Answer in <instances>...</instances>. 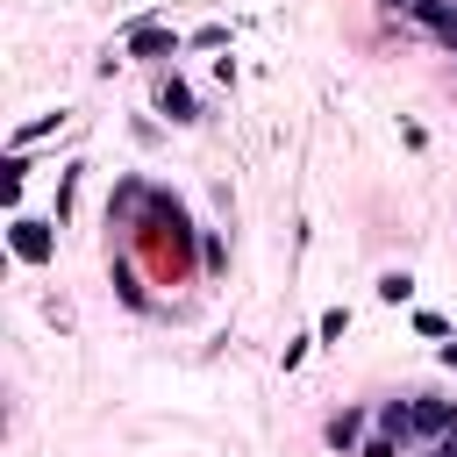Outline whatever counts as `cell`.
<instances>
[{
    "mask_svg": "<svg viewBox=\"0 0 457 457\" xmlns=\"http://www.w3.org/2000/svg\"><path fill=\"white\" fill-rule=\"evenodd\" d=\"M57 121H64V114H36V121H29V129H21V136H14V143H36V136H50V129H57Z\"/></svg>",
    "mask_w": 457,
    "mask_h": 457,
    "instance_id": "obj_13",
    "label": "cell"
},
{
    "mask_svg": "<svg viewBox=\"0 0 457 457\" xmlns=\"http://www.w3.org/2000/svg\"><path fill=\"white\" fill-rule=\"evenodd\" d=\"M157 114H171V121H200V114H193V93H186L179 79H157Z\"/></svg>",
    "mask_w": 457,
    "mask_h": 457,
    "instance_id": "obj_5",
    "label": "cell"
},
{
    "mask_svg": "<svg viewBox=\"0 0 457 457\" xmlns=\"http://www.w3.org/2000/svg\"><path fill=\"white\" fill-rule=\"evenodd\" d=\"M343 328H350V314H343V307H328V314L314 321V336H321V343H343Z\"/></svg>",
    "mask_w": 457,
    "mask_h": 457,
    "instance_id": "obj_9",
    "label": "cell"
},
{
    "mask_svg": "<svg viewBox=\"0 0 457 457\" xmlns=\"http://www.w3.org/2000/svg\"><path fill=\"white\" fill-rule=\"evenodd\" d=\"M121 50H129V57H143V64H157V57H179V29H164V21H136Z\"/></svg>",
    "mask_w": 457,
    "mask_h": 457,
    "instance_id": "obj_2",
    "label": "cell"
},
{
    "mask_svg": "<svg viewBox=\"0 0 457 457\" xmlns=\"http://www.w3.org/2000/svg\"><path fill=\"white\" fill-rule=\"evenodd\" d=\"M407 407H414V436H450L457 421V400H436V393H414Z\"/></svg>",
    "mask_w": 457,
    "mask_h": 457,
    "instance_id": "obj_3",
    "label": "cell"
},
{
    "mask_svg": "<svg viewBox=\"0 0 457 457\" xmlns=\"http://www.w3.org/2000/svg\"><path fill=\"white\" fill-rule=\"evenodd\" d=\"M443 364H450V371H457V343H443Z\"/></svg>",
    "mask_w": 457,
    "mask_h": 457,
    "instance_id": "obj_15",
    "label": "cell"
},
{
    "mask_svg": "<svg viewBox=\"0 0 457 457\" xmlns=\"http://www.w3.org/2000/svg\"><path fill=\"white\" fill-rule=\"evenodd\" d=\"M386 7H414V0H386Z\"/></svg>",
    "mask_w": 457,
    "mask_h": 457,
    "instance_id": "obj_16",
    "label": "cell"
},
{
    "mask_svg": "<svg viewBox=\"0 0 457 457\" xmlns=\"http://www.w3.org/2000/svg\"><path fill=\"white\" fill-rule=\"evenodd\" d=\"M400 450H407V443H400V436H386V428H378V436H371V443H364V450H357V457H400Z\"/></svg>",
    "mask_w": 457,
    "mask_h": 457,
    "instance_id": "obj_11",
    "label": "cell"
},
{
    "mask_svg": "<svg viewBox=\"0 0 457 457\" xmlns=\"http://www.w3.org/2000/svg\"><path fill=\"white\" fill-rule=\"evenodd\" d=\"M0 186H7V200H21V186H29V157H7V179H0Z\"/></svg>",
    "mask_w": 457,
    "mask_h": 457,
    "instance_id": "obj_10",
    "label": "cell"
},
{
    "mask_svg": "<svg viewBox=\"0 0 457 457\" xmlns=\"http://www.w3.org/2000/svg\"><path fill=\"white\" fill-rule=\"evenodd\" d=\"M436 457H457V436H436Z\"/></svg>",
    "mask_w": 457,
    "mask_h": 457,
    "instance_id": "obj_14",
    "label": "cell"
},
{
    "mask_svg": "<svg viewBox=\"0 0 457 457\" xmlns=\"http://www.w3.org/2000/svg\"><path fill=\"white\" fill-rule=\"evenodd\" d=\"M378 300H393V307L414 300V278H407V271H386V278H378Z\"/></svg>",
    "mask_w": 457,
    "mask_h": 457,
    "instance_id": "obj_7",
    "label": "cell"
},
{
    "mask_svg": "<svg viewBox=\"0 0 457 457\" xmlns=\"http://www.w3.org/2000/svg\"><path fill=\"white\" fill-rule=\"evenodd\" d=\"M7 243H14V257H21V264H50V257H57V236H50V221H29V214H14Z\"/></svg>",
    "mask_w": 457,
    "mask_h": 457,
    "instance_id": "obj_1",
    "label": "cell"
},
{
    "mask_svg": "<svg viewBox=\"0 0 457 457\" xmlns=\"http://www.w3.org/2000/svg\"><path fill=\"white\" fill-rule=\"evenodd\" d=\"M378 428L407 443V436H414V407H407V400H386V407H378Z\"/></svg>",
    "mask_w": 457,
    "mask_h": 457,
    "instance_id": "obj_6",
    "label": "cell"
},
{
    "mask_svg": "<svg viewBox=\"0 0 457 457\" xmlns=\"http://www.w3.org/2000/svg\"><path fill=\"white\" fill-rule=\"evenodd\" d=\"M321 436H328V450H343V457H350V450H357V436H364V407L328 414V428H321Z\"/></svg>",
    "mask_w": 457,
    "mask_h": 457,
    "instance_id": "obj_4",
    "label": "cell"
},
{
    "mask_svg": "<svg viewBox=\"0 0 457 457\" xmlns=\"http://www.w3.org/2000/svg\"><path fill=\"white\" fill-rule=\"evenodd\" d=\"M186 43H193V50H221V43H228V29H193Z\"/></svg>",
    "mask_w": 457,
    "mask_h": 457,
    "instance_id": "obj_12",
    "label": "cell"
},
{
    "mask_svg": "<svg viewBox=\"0 0 457 457\" xmlns=\"http://www.w3.org/2000/svg\"><path fill=\"white\" fill-rule=\"evenodd\" d=\"M114 286H121V300H129V307H150V293L136 286V271H129V264H114Z\"/></svg>",
    "mask_w": 457,
    "mask_h": 457,
    "instance_id": "obj_8",
    "label": "cell"
}]
</instances>
